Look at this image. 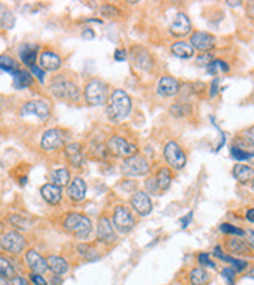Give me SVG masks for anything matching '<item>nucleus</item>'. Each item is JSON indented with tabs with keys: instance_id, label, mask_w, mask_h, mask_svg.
<instances>
[{
	"instance_id": "1",
	"label": "nucleus",
	"mask_w": 254,
	"mask_h": 285,
	"mask_svg": "<svg viewBox=\"0 0 254 285\" xmlns=\"http://www.w3.org/2000/svg\"><path fill=\"white\" fill-rule=\"evenodd\" d=\"M131 111V98L129 95L122 91L117 89L111 95H109V103H108V115L114 122H120L124 120Z\"/></svg>"
},
{
	"instance_id": "2",
	"label": "nucleus",
	"mask_w": 254,
	"mask_h": 285,
	"mask_svg": "<svg viewBox=\"0 0 254 285\" xmlns=\"http://www.w3.org/2000/svg\"><path fill=\"white\" fill-rule=\"evenodd\" d=\"M63 226H64L65 231L73 234L76 238H80V240H86L92 232L91 220L86 215L78 214V212H70V214L65 215Z\"/></svg>"
},
{
	"instance_id": "3",
	"label": "nucleus",
	"mask_w": 254,
	"mask_h": 285,
	"mask_svg": "<svg viewBox=\"0 0 254 285\" xmlns=\"http://www.w3.org/2000/svg\"><path fill=\"white\" fill-rule=\"evenodd\" d=\"M50 92L57 97L61 98V100L75 103L80 100V89L73 81L64 78V76H57L53 78L52 84H50Z\"/></svg>"
},
{
	"instance_id": "4",
	"label": "nucleus",
	"mask_w": 254,
	"mask_h": 285,
	"mask_svg": "<svg viewBox=\"0 0 254 285\" xmlns=\"http://www.w3.org/2000/svg\"><path fill=\"white\" fill-rule=\"evenodd\" d=\"M109 87L105 81L102 80H91L89 83L86 84L84 87V98L87 105L91 106H102L108 102V97H109Z\"/></svg>"
},
{
	"instance_id": "5",
	"label": "nucleus",
	"mask_w": 254,
	"mask_h": 285,
	"mask_svg": "<svg viewBox=\"0 0 254 285\" xmlns=\"http://www.w3.org/2000/svg\"><path fill=\"white\" fill-rule=\"evenodd\" d=\"M120 170L125 174V176H143L150 171V164L147 162L145 158L142 156H129L127 158L122 166H120Z\"/></svg>"
},
{
	"instance_id": "6",
	"label": "nucleus",
	"mask_w": 254,
	"mask_h": 285,
	"mask_svg": "<svg viewBox=\"0 0 254 285\" xmlns=\"http://www.w3.org/2000/svg\"><path fill=\"white\" fill-rule=\"evenodd\" d=\"M108 150L113 153L117 158H129L137 155V145L136 144H129V142L120 136H113L108 140Z\"/></svg>"
},
{
	"instance_id": "7",
	"label": "nucleus",
	"mask_w": 254,
	"mask_h": 285,
	"mask_svg": "<svg viewBox=\"0 0 254 285\" xmlns=\"http://www.w3.org/2000/svg\"><path fill=\"white\" fill-rule=\"evenodd\" d=\"M164 158H165V161L169 162V166L176 169V170H181L186 166V162H187V158L184 155L183 148L178 144H176L175 140H170V142L165 144V147H164Z\"/></svg>"
},
{
	"instance_id": "8",
	"label": "nucleus",
	"mask_w": 254,
	"mask_h": 285,
	"mask_svg": "<svg viewBox=\"0 0 254 285\" xmlns=\"http://www.w3.org/2000/svg\"><path fill=\"white\" fill-rule=\"evenodd\" d=\"M113 222H114V226L120 234H128L136 225L134 217H132V214L127 209L125 206L116 207L114 215H113Z\"/></svg>"
},
{
	"instance_id": "9",
	"label": "nucleus",
	"mask_w": 254,
	"mask_h": 285,
	"mask_svg": "<svg viewBox=\"0 0 254 285\" xmlns=\"http://www.w3.org/2000/svg\"><path fill=\"white\" fill-rule=\"evenodd\" d=\"M0 246H2L5 251L11 254H19L25 249L27 246V240L24 235H20L16 231H9L5 232L2 237H0Z\"/></svg>"
},
{
	"instance_id": "10",
	"label": "nucleus",
	"mask_w": 254,
	"mask_h": 285,
	"mask_svg": "<svg viewBox=\"0 0 254 285\" xmlns=\"http://www.w3.org/2000/svg\"><path fill=\"white\" fill-rule=\"evenodd\" d=\"M20 115L22 117L35 115L41 120V122H44V120H47L50 117V106L47 102H44V100H31V102H27L24 106H22Z\"/></svg>"
},
{
	"instance_id": "11",
	"label": "nucleus",
	"mask_w": 254,
	"mask_h": 285,
	"mask_svg": "<svg viewBox=\"0 0 254 285\" xmlns=\"http://www.w3.org/2000/svg\"><path fill=\"white\" fill-rule=\"evenodd\" d=\"M64 144L63 140V133L58 128H52L47 129L46 133L42 134L41 137V148L46 150V151H52V150H57Z\"/></svg>"
},
{
	"instance_id": "12",
	"label": "nucleus",
	"mask_w": 254,
	"mask_h": 285,
	"mask_svg": "<svg viewBox=\"0 0 254 285\" xmlns=\"http://www.w3.org/2000/svg\"><path fill=\"white\" fill-rule=\"evenodd\" d=\"M97 238L100 243H113L116 240V232L113 229L111 222L108 220V217H100L97 223Z\"/></svg>"
},
{
	"instance_id": "13",
	"label": "nucleus",
	"mask_w": 254,
	"mask_h": 285,
	"mask_svg": "<svg viewBox=\"0 0 254 285\" xmlns=\"http://www.w3.org/2000/svg\"><path fill=\"white\" fill-rule=\"evenodd\" d=\"M25 262L30 267L31 273H36V275H44L49 267H47V259H44L38 251L35 249H28L25 254Z\"/></svg>"
},
{
	"instance_id": "14",
	"label": "nucleus",
	"mask_w": 254,
	"mask_h": 285,
	"mask_svg": "<svg viewBox=\"0 0 254 285\" xmlns=\"http://www.w3.org/2000/svg\"><path fill=\"white\" fill-rule=\"evenodd\" d=\"M190 46L196 50L200 52H209L212 50L214 46H215V39L212 35H209V33H204V31H196L192 35L190 38Z\"/></svg>"
},
{
	"instance_id": "15",
	"label": "nucleus",
	"mask_w": 254,
	"mask_h": 285,
	"mask_svg": "<svg viewBox=\"0 0 254 285\" xmlns=\"http://www.w3.org/2000/svg\"><path fill=\"white\" fill-rule=\"evenodd\" d=\"M170 33L173 36H186L189 35L190 30H192V24H190V19L187 17L184 13H178L175 16L173 22L170 24Z\"/></svg>"
},
{
	"instance_id": "16",
	"label": "nucleus",
	"mask_w": 254,
	"mask_h": 285,
	"mask_svg": "<svg viewBox=\"0 0 254 285\" xmlns=\"http://www.w3.org/2000/svg\"><path fill=\"white\" fill-rule=\"evenodd\" d=\"M131 204L136 209V212L140 214V215H148L151 212V209H153L151 200H150V196L145 192H136L134 195H132Z\"/></svg>"
},
{
	"instance_id": "17",
	"label": "nucleus",
	"mask_w": 254,
	"mask_h": 285,
	"mask_svg": "<svg viewBox=\"0 0 254 285\" xmlns=\"http://www.w3.org/2000/svg\"><path fill=\"white\" fill-rule=\"evenodd\" d=\"M180 83L173 76H162L158 83V94L162 97H175L180 92Z\"/></svg>"
},
{
	"instance_id": "18",
	"label": "nucleus",
	"mask_w": 254,
	"mask_h": 285,
	"mask_svg": "<svg viewBox=\"0 0 254 285\" xmlns=\"http://www.w3.org/2000/svg\"><path fill=\"white\" fill-rule=\"evenodd\" d=\"M39 61H41V69L44 72H53L61 67V58L55 52H50V50L42 52Z\"/></svg>"
},
{
	"instance_id": "19",
	"label": "nucleus",
	"mask_w": 254,
	"mask_h": 285,
	"mask_svg": "<svg viewBox=\"0 0 254 285\" xmlns=\"http://www.w3.org/2000/svg\"><path fill=\"white\" fill-rule=\"evenodd\" d=\"M41 195H42V198L46 200L49 204L52 206H57L60 204L61 201V187H58V185H55V184H46V185H42L41 187Z\"/></svg>"
},
{
	"instance_id": "20",
	"label": "nucleus",
	"mask_w": 254,
	"mask_h": 285,
	"mask_svg": "<svg viewBox=\"0 0 254 285\" xmlns=\"http://www.w3.org/2000/svg\"><path fill=\"white\" fill-rule=\"evenodd\" d=\"M64 153L67 159L70 161V164L73 167H81V164L84 161L83 151H81V145L76 144V142H72V144H67L64 148Z\"/></svg>"
},
{
	"instance_id": "21",
	"label": "nucleus",
	"mask_w": 254,
	"mask_h": 285,
	"mask_svg": "<svg viewBox=\"0 0 254 285\" xmlns=\"http://www.w3.org/2000/svg\"><path fill=\"white\" fill-rule=\"evenodd\" d=\"M69 198L73 201H81L84 200L86 196V182L83 178H75L70 185H69V190H67Z\"/></svg>"
},
{
	"instance_id": "22",
	"label": "nucleus",
	"mask_w": 254,
	"mask_h": 285,
	"mask_svg": "<svg viewBox=\"0 0 254 285\" xmlns=\"http://www.w3.org/2000/svg\"><path fill=\"white\" fill-rule=\"evenodd\" d=\"M47 267L55 276H61L69 271V264L61 256H49L47 257Z\"/></svg>"
},
{
	"instance_id": "23",
	"label": "nucleus",
	"mask_w": 254,
	"mask_h": 285,
	"mask_svg": "<svg viewBox=\"0 0 254 285\" xmlns=\"http://www.w3.org/2000/svg\"><path fill=\"white\" fill-rule=\"evenodd\" d=\"M19 55H20V59L25 65L28 67H33L36 62L38 58V47L36 46H30V44H25L19 49Z\"/></svg>"
},
{
	"instance_id": "24",
	"label": "nucleus",
	"mask_w": 254,
	"mask_h": 285,
	"mask_svg": "<svg viewBox=\"0 0 254 285\" xmlns=\"http://www.w3.org/2000/svg\"><path fill=\"white\" fill-rule=\"evenodd\" d=\"M172 53L176 58H183V59H189L193 57V47L189 42H175L172 46Z\"/></svg>"
},
{
	"instance_id": "25",
	"label": "nucleus",
	"mask_w": 254,
	"mask_h": 285,
	"mask_svg": "<svg viewBox=\"0 0 254 285\" xmlns=\"http://www.w3.org/2000/svg\"><path fill=\"white\" fill-rule=\"evenodd\" d=\"M233 174H234V178H236L239 182L247 184L248 181L253 179L254 170H253L250 166H245V164H237V166L234 167V170H233Z\"/></svg>"
},
{
	"instance_id": "26",
	"label": "nucleus",
	"mask_w": 254,
	"mask_h": 285,
	"mask_svg": "<svg viewBox=\"0 0 254 285\" xmlns=\"http://www.w3.org/2000/svg\"><path fill=\"white\" fill-rule=\"evenodd\" d=\"M13 78H14V87L16 89H25V87H30L33 84V75L27 70H16L13 73Z\"/></svg>"
},
{
	"instance_id": "27",
	"label": "nucleus",
	"mask_w": 254,
	"mask_h": 285,
	"mask_svg": "<svg viewBox=\"0 0 254 285\" xmlns=\"http://www.w3.org/2000/svg\"><path fill=\"white\" fill-rule=\"evenodd\" d=\"M228 249L231 251L233 254H248L250 253V246L247 242H244V240H240V238H229L228 240Z\"/></svg>"
},
{
	"instance_id": "28",
	"label": "nucleus",
	"mask_w": 254,
	"mask_h": 285,
	"mask_svg": "<svg viewBox=\"0 0 254 285\" xmlns=\"http://www.w3.org/2000/svg\"><path fill=\"white\" fill-rule=\"evenodd\" d=\"M154 179H156L158 189L164 192V190H167L170 187V184H172V173H170V170L167 167H162L158 171L156 178H154Z\"/></svg>"
},
{
	"instance_id": "29",
	"label": "nucleus",
	"mask_w": 254,
	"mask_h": 285,
	"mask_svg": "<svg viewBox=\"0 0 254 285\" xmlns=\"http://www.w3.org/2000/svg\"><path fill=\"white\" fill-rule=\"evenodd\" d=\"M209 279H211V276L204 268H193L189 275V281L192 285H206Z\"/></svg>"
},
{
	"instance_id": "30",
	"label": "nucleus",
	"mask_w": 254,
	"mask_h": 285,
	"mask_svg": "<svg viewBox=\"0 0 254 285\" xmlns=\"http://www.w3.org/2000/svg\"><path fill=\"white\" fill-rule=\"evenodd\" d=\"M14 22H16V17L13 14V11H9L0 5V28L11 30L14 27Z\"/></svg>"
},
{
	"instance_id": "31",
	"label": "nucleus",
	"mask_w": 254,
	"mask_h": 285,
	"mask_svg": "<svg viewBox=\"0 0 254 285\" xmlns=\"http://www.w3.org/2000/svg\"><path fill=\"white\" fill-rule=\"evenodd\" d=\"M70 179V173L67 169H58V170H53L52 171V184L58 185V187H63V185H65L69 182Z\"/></svg>"
},
{
	"instance_id": "32",
	"label": "nucleus",
	"mask_w": 254,
	"mask_h": 285,
	"mask_svg": "<svg viewBox=\"0 0 254 285\" xmlns=\"http://www.w3.org/2000/svg\"><path fill=\"white\" fill-rule=\"evenodd\" d=\"M136 67L142 69V70H151L153 67V59L150 57V53L145 50H140L139 55H136Z\"/></svg>"
},
{
	"instance_id": "33",
	"label": "nucleus",
	"mask_w": 254,
	"mask_h": 285,
	"mask_svg": "<svg viewBox=\"0 0 254 285\" xmlns=\"http://www.w3.org/2000/svg\"><path fill=\"white\" fill-rule=\"evenodd\" d=\"M16 276V270L13 267V264L5 259V257H0V278L3 279H13Z\"/></svg>"
},
{
	"instance_id": "34",
	"label": "nucleus",
	"mask_w": 254,
	"mask_h": 285,
	"mask_svg": "<svg viewBox=\"0 0 254 285\" xmlns=\"http://www.w3.org/2000/svg\"><path fill=\"white\" fill-rule=\"evenodd\" d=\"M0 70L14 73L16 70H19V64L16 62V59L8 57V55H0Z\"/></svg>"
},
{
	"instance_id": "35",
	"label": "nucleus",
	"mask_w": 254,
	"mask_h": 285,
	"mask_svg": "<svg viewBox=\"0 0 254 285\" xmlns=\"http://www.w3.org/2000/svg\"><path fill=\"white\" fill-rule=\"evenodd\" d=\"M229 70V65L225 61H220V59H214L211 64L207 65V73L209 75H218V73H225Z\"/></svg>"
},
{
	"instance_id": "36",
	"label": "nucleus",
	"mask_w": 254,
	"mask_h": 285,
	"mask_svg": "<svg viewBox=\"0 0 254 285\" xmlns=\"http://www.w3.org/2000/svg\"><path fill=\"white\" fill-rule=\"evenodd\" d=\"M76 251H78V254L80 256H83L84 259H87V260H92V259H95V249L91 246V245H87V243H80L78 246H76Z\"/></svg>"
},
{
	"instance_id": "37",
	"label": "nucleus",
	"mask_w": 254,
	"mask_h": 285,
	"mask_svg": "<svg viewBox=\"0 0 254 285\" xmlns=\"http://www.w3.org/2000/svg\"><path fill=\"white\" fill-rule=\"evenodd\" d=\"M231 156H233L234 159H239V161H247V159L254 156V153H248V151L242 150L239 147H233L231 148Z\"/></svg>"
},
{
	"instance_id": "38",
	"label": "nucleus",
	"mask_w": 254,
	"mask_h": 285,
	"mask_svg": "<svg viewBox=\"0 0 254 285\" xmlns=\"http://www.w3.org/2000/svg\"><path fill=\"white\" fill-rule=\"evenodd\" d=\"M170 113L175 117H184L186 114H189V106L184 103H175L170 109Z\"/></svg>"
},
{
	"instance_id": "39",
	"label": "nucleus",
	"mask_w": 254,
	"mask_h": 285,
	"mask_svg": "<svg viewBox=\"0 0 254 285\" xmlns=\"http://www.w3.org/2000/svg\"><path fill=\"white\" fill-rule=\"evenodd\" d=\"M220 231L225 232V234H234V235H245V231H242L240 228H236L233 225H228V223H223L220 225Z\"/></svg>"
},
{
	"instance_id": "40",
	"label": "nucleus",
	"mask_w": 254,
	"mask_h": 285,
	"mask_svg": "<svg viewBox=\"0 0 254 285\" xmlns=\"http://www.w3.org/2000/svg\"><path fill=\"white\" fill-rule=\"evenodd\" d=\"M226 262H229V264L234 267L236 271H244L248 267V264L245 260H239V259H234V257H228Z\"/></svg>"
},
{
	"instance_id": "41",
	"label": "nucleus",
	"mask_w": 254,
	"mask_h": 285,
	"mask_svg": "<svg viewBox=\"0 0 254 285\" xmlns=\"http://www.w3.org/2000/svg\"><path fill=\"white\" fill-rule=\"evenodd\" d=\"M102 14L108 17H117L119 16V9L114 5H103L102 6Z\"/></svg>"
},
{
	"instance_id": "42",
	"label": "nucleus",
	"mask_w": 254,
	"mask_h": 285,
	"mask_svg": "<svg viewBox=\"0 0 254 285\" xmlns=\"http://www.w3.org/2000/svg\"><path fill=\"white\" fill-rule=\"evenodd\" d=\"M198 262H200V265L203 267H209V268H215V264L211 260V257H209V254L206 253H201L200 256H198Z\"/></svg>"
},
{
	"instance_id": "43",
	"label": "nucleus",
	"mask_w": 254,
	"mask_h": 285,
	"mask_svg": "<svg viewBox=\"0 0 254 285\" xmlns=\"http://www.w3.org/2000/svg\"><path fill=\"white\" fill-rule=\"evenodd\" d=\"M30 282L33 285H47V281L44 279L42 275H36V273H30Z\"/></svg>"
},
{
	"instance_id": "44",
	"label": "nucleus",
	"mask_w": 254,
	"mask_h": 285,
	"mask_svg": "<svg viewBox=\"0 0 254 285\" xmlns=\"http://www.w3.org/2000/svg\"><path fill=\"white\" fill-rule=\"evenodd\" d=\"M214 59H212V53H203V55H200V57H198L196 58V62L198 64H201V65H206V67H207V65L209 64H211Z\"/></svg>"
},
{
	"instance_id": "45",
	"label": "nucleus",
	"mask_w": 254,
	"mask_h": 285,
	"mask_svg": "<svg viewBox=\"0 0 254 285\" xmlns=\"http://www.w3.org/2000/svg\"><path fill=\"white\" fill-rule=\"evenodd\" d=\"M222 276L226 279V282H228L229 285H234V278H236V273H234V270H231V268H225V270L222 271Z\"/></svg>"
},
{
	"instance_id": "46",
	"label": "nucleus",
	"mask_w": 254,
	"mask_h": 285,
	"mask_svg": "<svg viewBox=\"0 0 254 285\" xmlns=\"http://www.w3.org/2000/svg\"><path fill=\"white\" fill-rule=\"evenodd\" d=\"M30 70H31V73L35 75L41 83H44V80H46V72H44L41 67H38V65L35 64V65H33V67H30Z\"/></svg>"
},
{
	"instance_id": "47",
	"label": "nucleus",
	"mask_w": 254,
	"mask_h": 285,
	"mask_svg": "<svg viewBox=\"0 0 254 285\" xmlns=\"http://www.w3.org/2000/svg\"><path fill=\"white\" fill-rule=\"evenodd\" d=\"M145 187H147V190L148 192H151V193H154V195H156L158 193V184H156V179H154V178H150L147 182H145Z\"/></svg>"
},
{
	"instance_id": "48",
	"label": "nucleus",
	"mask_w": 254,
	"mask_h": 285,
	"mask_svg": "<svg viewBox=\"0 0 254 285\" xmlns=\"http://www.w3.org/2000/svg\"><path fill=\"white\" fill-rule=\"evenodd\" d=\"M244 137L247 139V142L251 147H254V126H251L250 129L244 131Z\"/></svg>"
},
{
	"instance_id": "49",
	"label": "nucleus",
	"mask_w": 254,
	"mask_h": 285,
	"mask_svg": "<svg viewBox=\"0 0 254 285\" xmlns=\"http://www.w3.org/2000/svg\"><path fill=\"white\" fill-rule=\"evenodd\" d=\"M8 285H28L27 279H24L22 276H14L13 279L8 281Z\"/></svg>"
},
{
	"instance_id": "50",
	"label": "nucleus",
	"mask_w": 254,
	"mask_h": 285,
	"mask_svg": "<svg viewBox=\"0 0 254 285\" xmlns=\"http://www.w3.org/2000/svg\"><path fill=\"white\" fill-rule=\"evenodd\" d=\"M114 58H116V61H125L127 59V50H124V49L122 50H117Z\"/></svg>"
},
{
	"instance_id": "51",
	"label": "nucleus",
	"mask_w": 254,
	"mask_h": 285,
	"mask_svg": "<svg viewBox=\"0 0 254 285\" xmlns=\"http://www.w3.org/2000/svg\"><path fill=\"white\" fill-rule=\"evenodd\" d=\"M217 94H218V80H214L212 84H211V92H209V95L215 97Z\"/></svg>"
},
{
	"instance_id": "52",
	"label": "nucleus",
	"mask_w": 254,
	"mask_h": 285,
	"mask_svg": "<svg viewBox=\"0 0 254 285\" xmlns=\"http://www.w3.org/2000/svg\"><path fill=\"white\" fill-rule=\"evenodd\" d=\"M192 215H193V212H189V214H187V215L183 218V220H181V226H183V228H187V225L192 222Z\"/></svg>"
},
{
	"instance_id": "53",
	"label": "nucleus",
	"mask_w": 254,
	"mask_h": 285,
	"mask_svg": "<svg viewBox=\"0 0 254 285\" xmlns=\"http://www.w3.org/2000/svg\"><path fill=\"white\" fill-rule=\"evenodd\" d=\"M95 36V33L91 30V28H86L84 31H83V38H86V39H92Z\"/></svg>"
},
{
	"instance_id": "54",
	"label": "nucleus",
	"mask_w": 254,
	"mask_h": 285,
	"mask_svg": "<svg viewBox=\"0 0 254 285\" xmlns=\"http://www.w3.org/2000/svg\"><path fill=\"white\" fill-rule=\"evenodd\" d=\"M247 220L254 223V209H248L247 211Z\"/></svg>"
},
{
	"instance_id": "55",
	"label": "nucleus",
	"mask_w": 254,
	"mask_h": 285,
	"mask_svg": "<svg viewBox=\"0 0 254 285\" xmlns=\"http://www.w3.org/2000/svg\"><path fill=\"white\" fill-rule=\"evenodd\" d=\"M247 243H248L250 248L254 249V232H250V234H248V242H247Z\"/></svg>"
},
{
	"instance_id": "56",
	"label": "nucleus",
	"mask_w": 254,
	"mask_h": 285,
	"mask_svg": "<svg viewBox=\"0 0 254 285\" xmlns=\"http://www.w3.org/2000/svg\"><path fill=\"white\" fill-rule=\"evenodd\" d=\"M248 14L254 19V2H251L250 6H248Z\"/></svg>"
},
{
	"instance_id": "57",
	"label": "nucleus",
	"mask_w": 254,
	"mask_h": 285,
	"mask_svg": "<svg viewBox=\"0 0 254 285\" xmlns=\"http://www.w3.org/2000/svg\"><path fill=\"white\" fill-rule=\"evenodd\" d=\"M52 279H53V281H52L53 285H61V282H63L60 276H55V278H52Z\"/></svg>"
},
{
	"instance_id": "58",
	"label": "nucleus",
	"mask_w": 254,
	"mask_h": 285,
	"mask_svg": "<svg viewBox=\"0 0 254 285\" xmlns=\"http://www.w3.org/2000/svg\"><path fill=\"white\" fill-rule=\"evenodd\" d=\"M5 103H6V98L5 97H0V111L5 108Z\"/></svg>"
},
{
	"instance_id": "59",
	"label": "nucleus",
	"mask_w": 254,
	"mask_h": 285,
	"mask_svg": "<svg viewBox=\"0 0 254 285\" xmlns=\"http://www.w3.org/2000/svg\"><path fill=\"white\" fill-rule=\"evenodd\" d=\"M229 6H239L240 5V2H226Z\"/></svg>"
},
{
	"instance_id": "60",
	"label": "nucleus",
	"mask_w": 254,
	"mask_h": 285,
	"mask_svg": "<svg viewBox=\"0 0 254 285\" xmlns=\"http://www.w3.org/2000/svg\"><path fill=\"white\" fill-rule=\"evenodd\" d=\"M0 285H8L6 279H3V278H0Z\"/></svg>"
},
{
	"instance_id": "61",
	"label": "nucleus",
	"mask_w": 254,
	"mask_h": 285,
	"mask_svg": "<svg viewBox=\"0 0 254 285\" xmlns=\"http://www.w3.org/2000/svg\"><path fill=\"white\" fill-rule=\"evenodd\" d=\"M248 276H250V278H254V268H253V270L250 271V275H248Z\"/></svg>"
},
{
	"instance_id": "62",
	"label": "nucleus",
	"mask_w": 254,
	"mask_h": 285,
	"mask_svg": "<svg viewBox=\"0 0 254 285\" xmlns=\"http://www.w3.org/2000/svg\"><path fill=\"white\" fill-rule=\"evenodd\" d=\"M253 189H254V176H253Z\"/></svg>"
}]
</instances>
